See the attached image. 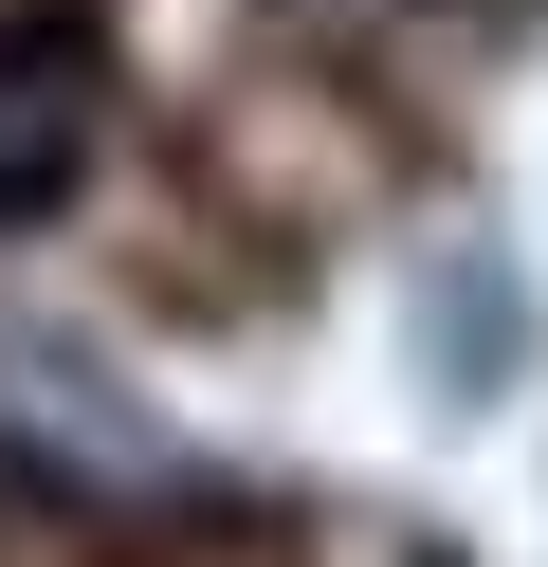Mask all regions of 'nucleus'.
Masks as SVG:
<instances>
[{"mask_svg": "<svg viewBox=\"0 0 548 567\" xmlns=\"http://www.w3.org/2000/svg\"><path fill=\"white\" fill-rule=\"evenodd\" d=\"M92 128H110V55H92V19H0V220L73 202Z\"/></svg>", "mask_w": 548, "mask_h": 567, "instance_id": "f257e3e1", "label": "nucleus"}]
</instances>
